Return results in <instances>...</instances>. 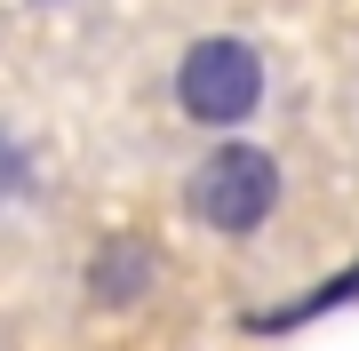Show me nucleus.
I'll use <instances>...</instances> for the list:
<instances>
[{
  "mask_svg": "<svg viewBox=\"0 0 359 351\" xmlns=\"http://www.w3.org/2000/svg\"><path fill=\"white\" fill-rule=\"evenodd\" d=\"M176 208H184V223H200L208 240H256V232H271V216L287 208V168H280L271 144L216 136L192 168H184Z\"/></svg>",
  "mask_w": 359,
  "mask_h": 351,
  "instance_id": "f257e3e1",
  "label": "nucleus"
},
{
  "mask_svg": "<svg viewBox=\"0 0 359 351\" xmlns=\"http://www.w3.org/2000/svg\"><path fill=\"white\" fill-rule=\"evenodd\" d=\"M32 8H65V0H32Z\"/></svg>",
  "mask_w": 359,
  "mask_h": 351,
  "instance_id": "423d86ee",
  "label": "nucleus"
},
{
  "mask_svg": "<svg viewBox=\"0 0 359 351\" xmlns=\"http://www.w3.org/2000/svg\"><path fill=\"white\" fill-rule=\"evenodd\" d=\"M168 280V247L144 232V223H112V232H96V247L80 256V303L104 319H128L144 303L160 296Z\"/></svg>",
  "mask_w": 359,
  "mask_h": 351,
  "instance_id": "7ed1b4c3",
  "label": "nucleus"
},
{
  "mask_svg": "<svg viewBox=\"0 0 359 351\" xmlns=\"http://www.w3.org/2000/svg\"><path fill=\"white\" fill-rule=\"evenodd\" d=\"M40 200H48V160L25 128L0 120V216H32Z\"/></svg>",
  "mask_w": 359,
  "mask_h": 351,
  "instance_id": "39448f33",
  "label": "nucleus"
},
{
  "mask_svg": "<svg viewBox=\"0 0 359 351\" xmlns=\"http://www.w3.org/2000/svg\"><path fill=\"white\" fill-rule=\"evenodd\" d=\"M335 312H359V256H344L327 280H311L304 296L248 312V319H240V336H256V343H280V336H304V327H320V319H335Z\"/></svg>",
  "mask_w": 359,
  "mask_h": 351,
  "instance_id": "20e7f679",
  "label": "nucleus"
},
{
  "mask_svg": "<svg viewBox=\"0 0 359 351\" xmlns=\"http://www.w3.org/2000/svg\"><path fill=\"white\" fill-rule=\"evenodd\" d=\"M168 104H176V120L200 128V136H240L248 120L271 104L264 48L240 40V32H200L192 48L176 56V72H168Z\"/></svg>",
  "mask_w": 359,
  "mask_h": 351,
  "instance_id": "f03ea898",
  "label": "nucleus"
}]
</instances>
